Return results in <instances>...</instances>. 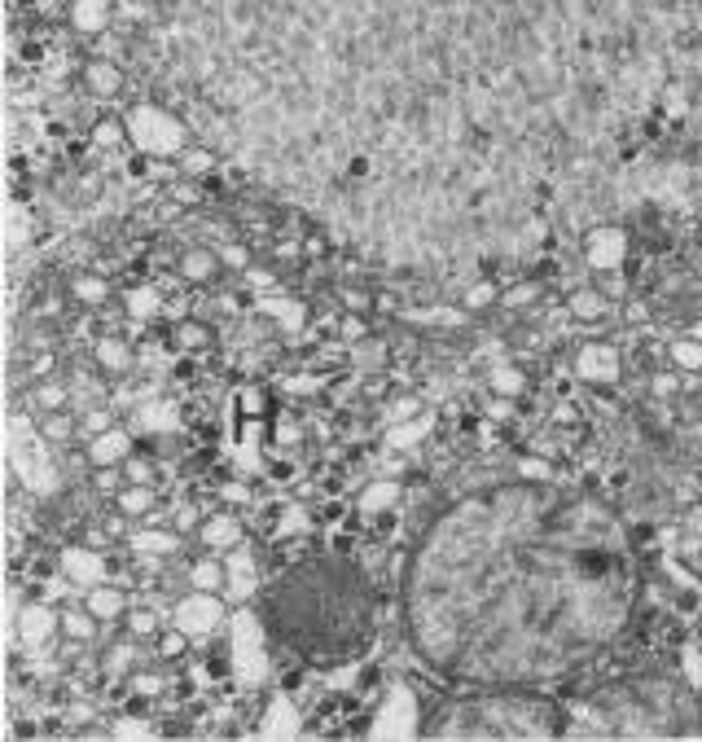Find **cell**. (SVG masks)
<instances>
[{
    "label": "cell",
    "instance_id": "39",
    "mask_svg": "<svg viewBox=\"0 0 702 742\" xmlns=\"http://www.w3.org/2000/svg\"><path fill=\"white\" fill-rule=\"evenodd\" d=\"M124 475L128 484H159V457L146 444H137V453L124 462Z\"/></svg>",
    "mask_w": 702,
    "mask_h": 742
},
{
    "label": "cell",
    "instance_id": "35",
    "mask_svg": "<svg viewBox=\"0 0 702 742\" xmlns=\"http://www.w3.org/2000/svg\"><path fill=\"white\" fill-rule=\"evenodd\" d=\"M119 426V404H88V409H79V439L88 444V439H97V435H106V431H115Z\"/></svg>",
    "mask_w": 702,
    "mask_h": 742
},
{
    "label": "cell",
    "instance_id": "32",
    "mask_svg": "<svg viewBox=\"0 0 702 742\" xmlns=\"http://www.w3.org/2000/svg\"><path fill=\"white\" fill-rule=\"evenodd\" d=\"M663 365H672L677 373H702V339H694L690 330L677 335V339H668Z\"/></svg>",
    "mask_w": 702,
    "mask_h": 742
},
{
    "label": "cell",
    "instance_id": "45",
    "mask_svg": "<svg viewBox=\"0 0 702 742\" xmlns=\"http://www.w3.org/2000/svg\"><path fill=\"white\" fill-rule=\"evenodd\" d=\"M690 335H694V339H702V321H694V326H690Z\"/></svg>",
    "mask_w": 702,
    "mask_h": 742
},
{
    "label": "cell",
    "instance_id": "18",
    "mask_svg": "<svg viewBox=\"0 0 702 742\" xmlns=\"http://www.w3.org/2000/svg\"><path fill=\"white\" fill-rule=\"evenodd\" d=\"M168 343H172L176 357L202 361L206 352H215V330H211V321H202V317H180V321H172V330H168Z\"/></svg>",
    "mask_w": 702,
    "mask_h": 742
},
{
    "label": "cell",
    "instance_id": "15",
    "mask_svg": "<svg viewBox=\"0 0 702 742\" xmlns=\"http://www.w3.org/2000/svg\"><path fill=\"white\" fill-rule=\"evenodd\" d=\"M115 18H119L115 0H71V4H66V22H71V31L84 35V40L110 35Z\"/></svg>",
    "mask_w": 702,
    "mask_h": 742
},
{
    "label": "cell",
    "instance_id": "25",
    "mask_svg": "<svg viewBox=\"0 0 702 742\" xmlns=\"http://www.w3.org/2000/svg\"><path fill=\"white\" fill-rule=\"evenodd\" d=\"M488 386L492 395H506V400H526L535 391V373L526 370L523 361H501L488 370Z\"/></svg>",
    "mask_w": 702,
    "mask_h": 742
},
{
    "label": "cell",
    "instance_id": "30",
    "mask_svg": "<svg viewBox=\"0 0 702 742\" xmlns=\"http://www.w3.org/2000/svg\"><path fill=\"white\" fill-rule=\"evenodd\" d=\"M540 295H544V282H535V277H519V282H506V286H501V304H497V312H506V317L531 312V308L540 304Z\"/></svg>",
    "mask_w": 702,
    "mask_h": 742
},
{
    "label": "cell",
    "instance_id": "12",
    "mask_svg": "<svg viewBox=\"0 0 702 742\" xmlns=\"http://www.w3.org/2000/svg\"><path fill=\"white\" fill-rule=\"evenodd\" d=\"M62 575L88 593L93 584L110 580V554H97V550H88V545H79V541H75V545H62Z\"/></svg>",
    "mask_w": 702,
    "mask_h": 742
},
{
    "label": "cell",
    "instance_id": "27",
    "mask_svg": "<svg viewBox=\"0 0 702 742\" xmlns=\"http://www.w3.org/2000/svg\"><path fill=\"white\" fill-rule=\"evenodd\" d=\"M124 633L137 637V642H146V650H150L155 637L163 633V611H159L155 602H132L128 615H124Z\"/></svg>",
    "mask_w": 702,
    "mask_h": 742
},
{
    "label": "cell",
    "instance_id": "5",
    "mask_svg": "<svg viewBox=\"0 0 702 742\" xmlns=\"http://www.w3.org/2000/svg\"><path fill=\"white\" fill-rule=\"evenodd\" d=\"M224 593H202V589H189V597H176L172 606V624L176 628H184L198 646H206L211 637H220L224 633V624H228V611H224Z\"/></svg>",
    "mask_w": 702,
    "mask_h": 742
},
{
    "label": "cell",
    "instance_id": "11",
    "mask_svg": "<svg viewBox=\"0 0 702 742\" xmlns=\"http://www.w3.org/2000/svg\"><path fill=\"white\" fill-rule=\"evenodd\" d=\"M66 299H71L75 308L102 312V308H110V304L119 299V286H115L106 273H97V268H75V273L66 277Z\"/></svg>",
    "mask_w": 702,
    "mask_h": 742
},
{
    "label": "cell",
    "instance_id": "21",
    "mask_svg": "<svg viewBox=\"0 0 702 742\" xmlns=\"http://www.w3.org/2000/svg\"><path fill=\"white\" fill-rule=\"evenodd\" d=\"M18 400H22V404H26V409L40 417V413L71 409V404H75V386H71L66 378H57V373H53V378H40V382H31V386H26Z\"/></svg>",
    "mask_w": 702,
    "mask_h": 742
},
{
    "label": "cell",
    "instance_id": "20",
    "mask_svg": "<svg viewBox=\"0 0 702 742\" xmlns=\"http://www.w3.org/2000/svg\"><path fill=\"white\" fill-rule=\"evenodd\" d=\"M88 146L93 150H102V155H132V132H128V119H124V110H106V115H97L93 124H88Z\"/></svg>",
    "mask_w": 702,
    "mask_h": 742
},
{
    "label": "cell",
    "instance_id": "37",
    "mask_svg": "<svg viewBox=\"0 0 702 742\" xmlns=\"http://www.w3.org/2000/svg\"><path fill=\"white\" fill-rule=\"evenodd\" d=\"M35 422H40V431H44V439H49L53 448H62V444H75V439H79V417H71L66 409H57V413H40Z\"/></svg>",
    "mask_w": 702,
    "mask_h": 742
},
{
    "label": "cell",
    "instance_id": "38",
    "mask_svg": "<svg viewBox=\"0 0 702 742\" xmlns=\"http://www.w3.org/2000/svg\"><path fill=\"white\" fill-rule=\"evenodd\" d=\"M124 484H128L124 466H93V470H88V488H93L102 501H115V497L124 492Z\"/></svg>",
    "mask_w": 702,
    "mask_h": 742
},
{
    "label": "cell",
    "instance_id": "43",
    "mask_svg": "<svg viewBox=\"0 0 702 742\" xmlns=\"http://www.w3.org/2000/svg\"><path fill=\"white\" fill-rule=\"evenodd\" d=\"M597 286H602V290H606V295H610L615 304H624V299L632 295V290H628V277H624V273H602V277H597Z\"/></svg>",
    "mask_w": 702,
    "mask_h": 742
},
{
    "label": "cell",
    "instance_id": "42",
    "mask_svg": "<svg viewBox=\"0 0 702 742\" xmlns=\"http://www.w3.org/2000/svg\"><path fill=\"white\" fill-rule=\"evenodd\" d=\"M681 378H685V373H677L672 365L659 373H650V391H655V400H672V395L681 391Z\"/></svg>",
    "mask_w": 702,
    "mask_h": 742
},
{
    "label": "cell",
    "instance_id": "34",
    "mask_svg": "<svg viewBox=\"0 0 702 742\" xmlns=\"http://www.w3.org/2000/svg\"><path fill=\"white\" fill-rule=\"evenodd\" d=\"M330 295L339 299L343 312H355V317H373V312H377V295H373L369 286H360V282H355V286H351V282H334Z\"/></svg>",
    "mask_w": 702,
    "mask_h": 742
},
{
    "label": "cell",
    "instance_id": "6",
    "mask_svg": "<svg viewBox=\"0 0 702 742\" xmlns=\"http://www.w3.org/2000/svg\"><path fill=\"white\" fill-rule=\"evenodd\" d=\"M571 373H575V382H584V386H593V391H615L619 382H624V352L615 348V343H606V339H588V343H579L575 352H571Z\"/></svg>",
    "mask_w": 702,
    "mask_h": 742
},
{
    "label": "cell",
    "instance_id": "31",
    "mask_svg": "<svg viewBox=\"0 0 702 742\" xmlns=\"http://www.w3.org/2000/svg\"><path fill=\"white\" fill-rule=\"evenodd\" d=\"M215 168H220V159H215V150L206 141H189L176 155V172L189 177V181H206V177H215Z\"/></svg>",
    "mask_w": 702,
    "mask_h": 742
},
{
    "label": "cell",
    "instance_id": "23",
    "mask_svg": "<svg viewBox=\"0 0 702 742\" xmlns=\"http://www.w3.org/2000/svg\"><path fill=\"white\" fill-rule=\"evenodd\" d=\"M132 554H150V558H176L184 554V537L176 532L172 523L168 528H150V523H141V528H132L128 532V541H124Z\"/></svg>",
    "mask_w": 702,
    "mask_h": 742
},
{
    "label": "cell",
    "instance_id": "1",
    "mask_svg": "<svg viewBox=\"0 0 702 742\" xmlns=\"http://www.w3.org/2000/svg\"><path fill=\"white\" fill-rule=\"evenodd\" d=\"M255 611L268 637L312 668L360 659L377 633L369 575L355 566V558H339L330 550H308L299 562L281 566L264 584Z\"/></svg>",
    "mask_w": 702,
    "mask_h": 742
},
{
    "label": "cell",
    "instance_id": "26",
    "mask_svg": "<svg viewBox=\"0 0 702 742\" xmlns=\"http://www.w3.org/2000/svg\"><path fill=\"white\" fill-rule=\"evenodd\" d=\"M97 628H102V619H97V615L84 606V597H71V602H62V637L93 646V642H97Z\"/></svg>",
    "mask_w": 702,
    "mask_h": 742
},
{
    "label": "cell",
    "instance_id": "3",
    "mask_svg": "<svg viewBox=\"0 0 702 742\" xmlns=\"http://www.w3.org/2000/svg\"><path fill=\"white\" fill-rule=\"evenodd\" d=\"M124 119H128V132H132V150H141L150 159H176L189 141H198L193 124L180 119L168 106H159V102H132L124 110Z\"/></svg>",
    "mask_w": 702,
    "mask_h": 742
},
{
    "label": "cell",
    "instance_id": "17",
    "mask_svg": "<svg viewBox=\"0 0 702 742\" xmlns=\"http://www.w3.org/2000/svg\"><path fill=\"white\" fill-rule=\"evenodd\" d=\"M141 646L146 642H137V637H110L102 650H97V668L106 672V681L110 686H119V681H128L137 668H141Z\"/></svg>",
    "mask_w": 702,
    "mask_h": 742
},
{
    "label": "cell",
    "instance_id": "40",
    "mask_svg": "<svg viewBox=\"0 0 702 742\" xmlns=\"http://www.w3.org/2000/svg\"><path fill=\"white\" fill-rule=\"evenodd\" d=\"M215 506H228V510L255 506V492H251V484H242V479H224L220 492H215Z\"/></svg>",
    "mask_w": 702,
    "mask_h": 742
},
{
    "label": "cell",
    "instance_id": "16",
    "mask_svg": "<svg viewBox=\"0 0 702 742\" xmlns=\"http://www.w3.org/2000/svg\"><path fill=\"white\" fill-rule=\"evenodd\" d=\"M176 277L184 282V286H215L220 277H224V259H220V251H211V246H184L180 255H176Z\"/></svg>",
    "mask_w": 702,
    "mask_h": 742
},
{
    "label": "cell",
    "instance_id": "8",
    "mask_svg": "<svg viewBox=\"0 0 702 742\" xmlns=\"http://www.w3.org/2000/svg\"><path fill=\"white\" fill-rule=\"evenodd\" d=\"M88 361H93V370H102L106 378H128V373L141 365V348H132V339L128 335H119V330H106V335H97L93 343H88Z\"/></svg>",
    "mask_w": 702,
    "mask_h": 742
},
{
    "label": "cell",
    "instance_id": "28",
    "mask_svg": "<svg viewBox=\"0 0 702 742\" xmlns=\"http://www.w3.org/2000/svg\"><path fill=\"white\" fill-rule=\"evenodd\" d=\"M501 286L506 282H497V277H479V282H466L461 286V308L470 312V317H488V312H497V304H501Z\"/></svg>",
    "mask_w": 702,
    "mask_h": 742
},
{
    "label": "cell",
    "instance_id": "4",
    "mask_svg": "<svg viewBox=\"0 0 702 742\" xmlns=\"http://www.w3.org/2000/svg\"><path fill=\"white\" fill-rule=\"evenodd\" d=\"M57 637H62V606L40 602V597L18 602V611H13V646H18L22 655H40V650H49Z\"/></svg>",
    "mask_w": 702,
    "mask_h": 742
},
{
    "label": "cell",
    "instance_id": "29",
    "mask_svg": "<svg viewBox=\"0 0 702 742\" xmlns=\"http://www.w3.org/2000/svg\"><path fill=\"white\" fill-rule=\"evenodd\" d=\"M115 510L124 519H150L159 510V484H124V492L115 497Z\"/></svg>",
    "mask_w": 702,
    "mask_h": 742
},
{
    "label": "cell",
    "instance_id": "44",
    "mask_svg": "<svg viewBox=\"0 0 702 742\" xmlns=\"http://www.w3.org/2000/svg\"><path fill=\"white\" fill-rule=\"evenodd\" d=\"M685 102H690V97H685V88H681V84L663 93V106H668V115H685V110H690Z\"/></svg>",
    "mask_w": 702,
    "mask_h": 742
},
{
    "label": "cell",
    "instance_id": "36",
    "mask_svg": "<svg viewBox=\"0 0 702 742\" xmlns=\"http://www.w3.org/2000/svg\"><path fill=\"white\" fill-rule=\"evenodd\" d=\"M237 404H242V413L251 422H268L273 417V391H268V382H242L237 386Z\"/></svg>",
    "mask_w": 702,
    "mask_h": 742
},
{
    "label": "cell",
    "instance_id": "19",
    "mask_svg": "<svg viewBox=\"0 0 702 742\" xmlns=\"http://www.w3.org/2000/svg\"><path fill=\"white\" fill-rule=\"evenodd\" d=\"M224 566H228V589H224V597H228L233 606H242V602L255 593V584H259V554L246 550V545H237V550L224 554Z\"/></svg>",
    "mask_w": 702,
    "mask_h": 742
},
{
    "label": "cell",
    "instance_id": "10",
    "mask_svg": "<svg viewBox=\"0 0 702 742\" xmlns=\"http://www.w3.org/2000/svg\"><path fill=\"white\" fill-rule=\"evenodd\" d=\"M562 304H566V317H571L575 326H588V330H593V326H606V321L615 317V299H610L597 282H579V286H571Z\"/></svg>",
    "mask_w": 702,
    "mask_h": 742
},
{
    "label": "cell",
    "instance_id": "41",
    "mask_svg": "<svg viewBox=\"0 0 702 742\" xmlns=\"http://www.w3.org/2000/svg\"><path fill=\"white\" fill-rule=\"evenodd\" d=\"M215 251H220L224 268H233V273H251V268H255V255H251V246H242V242H224V246H215Z\"/></svg>",
    "mask_w": 702,
    "mask_h": 742
},
{
    "label": "cell",
    "instance_id": "2",
    "mask_svg": "<svg viewBox=\"0 0 702 742\" xmlns=\"http://www.w3.org/2000/svg\"><path fill=\"white\" fill-rule=\"evenodd\" d=\"M571 712L540 695H444L422 717V739H557Z\"/></svg>",
    "mask_w": 702,
    "mask_h": 742
},
{
    "label": "cell",
    "instance_id": "9",
    "mask_svg": "<svg viewBox=\"0 0 702 742\" xmlns=\"http://www.w3.org/2000/svg\"><path fill=\"white\" fill-rule=\"evenodd\" d=\"M193 537H198L202 550L228 554V550L246 545V519L237 510H228V506H215V510H206V519H202V528Z\"/></svg>",
    "mask_w": 702,
    "mask_h": 742
},
{
    "label": "cell",
    "instance_id": "13",
    "mask_svg": "<svg viewBox=\"0 0 702 742\" xmlns=\"http://www.w3.org/2000/svg\"><path fill=\"white\" fill-rule=\"evenodd\" d=\"M137 444H141V435L119 422L115 431H106V435H97V439L84 444V462H88V470L93 466H124L137 453Z\"/></svg>",
    "mask_w": 702,
    "mask_h": 742
},
{
    "label": "cell",
    "instance_id": "33",
    "mask_svg": "<svg viewBox=\"0 0 702 742\" xmlns=\"http://www.w3.org/2000/svg\"><path fill=\"white\" fill-rule=\"evenodd\" d=\"M189 650H193V637H189L184 628H176V624H163V633H159L155 646H150V655H155L159 664H184Z\"/></svg>",
    "mask_w": 702,
    "mask_h": 742
},
{
    "label": "cell",
    "instance_id": "7",
    "mask_svg": "<svg viewBox=\"0 0 702 742\" xmlns=\"http://www.w3.org/2000/svg\"><path fill=\"white\" fill-rule=\"evenodd\" d=\"M579 259H584V268H588L593 277H602V273H624L628 259H632V237H628V229H619V224H593V229L579 237Z\"/></svg>",
    "mask_w": 702,
    "mask_h": 742
},
{
    "label": "cell",
    "instance_id": "24",
    "mask_svg": "<svg viewBox=\"0 0 702 742\" xmlns=\"http://www.w3.org/2000/svg\"><path fill=\"white\" fill-rule=\"evenodd\" d=\"M184 584H189V589H202V593H224V589H228L224 554L202 550L198 558H189V566H184Z\"/></svg>",
    "mask_w": 702,
    "mask_h": 742
},
{
    "label": "cell",
    "instance_id": "22",
    "mask_svg": "<svg viewBox=\"0 0 702 742\" xmlns=\"http://www.w3.org/2000/svg\"><path fill=\"white\" fill-rule=\"evenodd\" d=\"M84 606H88L102 624H124V615H128V606H132V589H124V584H115V580H102V584H93V589L84 593Z\"/></svg>",
    "mask_w": 702,
    "mask_h": 742
},
{
    "label": "cell",
    "instance_id": "14",
    "mask_svg": "<svg viewBox=\"0 0 702 742\" xmlns=\"http://www.w3.org/2000/svg\"><path fill=\"white\" fill-rule=\"evenodd\" d=\"M79 80H84V93L97 97V102H115L128 88V71L115 57H88L79 66Z\"/></svg>",
    "mask_w": 702,
    "mask_h": 742
}]
</instances>
